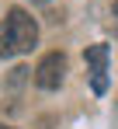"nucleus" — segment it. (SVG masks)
<instances>
[{
    "instance_id": "f257e3e1",
    "label": "nucleus",
    "mask_w": 118,
    "mask_h": 129,
    "mask_svg": "<svg viewBox=\"0 0 118 129\" xmlns=\"http://www.w3.org/2000/svg\"><path fill=\"white\" fill-rule=\"evenodd\" d=\"M35 42H38V24L31 21V14L21 7H11L0 24V59L18 56V52H31Z\"/></svg>"
},
{
    "instance_id": "f03ea898",
    "label": "nucleus",
    "mask_w": 118,
    "mask_h": 129,
    "mask_svg": "<svg viewBox=\"0 0 118 129\" xmlns=\"http://www.w3.org/2000/svg\"><path fill=\"white\" fill-rule=\"evenodd\" d=\"M63 77H66V56L63 52H45L35 66V84L42 91H56L63 84Z\"/></svg>"
},
{
    "instance_id": "7ed1b4c3",
    "label": "nucleus",
    "mask_w": 118,
    "mask_h": 129,
    "mask_svg": "<svg viewBox=\"0 0 118 129\" xmlns=\"http://www.w3.org/2000/svg\"><path fill=\"white\" fill-rule=\"evenodd\" d=\"M83 59H87V66H90V84H94V91L97 94H104L108 91V45L97 42V45H90L87 52H83Z\"/></svg>"
},
{
    "instance_id": "20e7f679",
    "label": "nucleus",
    "mask_w": 118,
    "mask_h": 129,
    "mask_svg": "<svg viewBox=\"0 0 118 129\" xmlns=\"http://www.w3.org/2000/svg\"><path fill=\"white\" fill-rule=\"evenodd\" d=\"M115 14H118V0H115Z\"/></svg>"
},
{
    "instance_id": "39448f33",
    "label": "nucleus",
    "mask_w": 118,
    "mask_h": 129,
    "mask_svg": "<svg viewBox=\"0 0 118 129\" xmlns=\"http://www.w3.org/2000/svg\"><path fill=\"white\" fill-rule=\"evenodd\" d=\"M0 129H11V126H0Z\"/></svg>"
},
{
    "instance_id": "423d86ee",
    "label": "nucleus",
    "mask_w": 118,
    "mask_h": 129,
    "mask_svg": "<svg viewBox=\"0 0 118 129\" xmlns=\"http://www.w3.org/2000/svg\"><path fill=\"white\" fill-rule=\"evenodd\" d=\"M42 4H45V0H42Z\"/></svg>"
}]
</instances>
